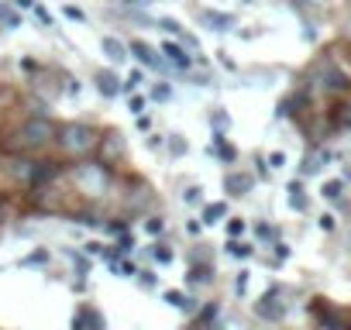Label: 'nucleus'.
<instances>
[{
  "mask_svg": "<svg viewBox=\"0 0 351 330\" xmlns=\"http://www.w3.org/2000/svg\"><path fill=\"white\" fill-rule=\"evenodd\" d=\"M128 52H131V55H134V59H138L141 66H152V69H162V55H158V52H155L152 45H145L141 38H131V42H128Z\"/></svg>",
  "mask_w": 351,
  "mask_h": 330,
  "instance_id": "nucleus-6",
  "label": "nucleus"
},
{
  "mask_svg": "<svg viewBox=\"0 0 351 330\" xmlns=\"http://www.w3.org/2000/svg\"><path fill=\"white\" fill-rule=\"evenodd\" d=\"M66 169H62V162H35V176H32V190L35 186H45L52 179H59Z\"/></svg>",
  "mask_w": 351,
  "mask_h": 330,
  "instance_id": "nucleus-7",
  "label": "nucleus"
},
{
  "mask_svg": "<svg viewBox=\"0 0 351 330\" xmlns=\"http://www.w3.org/2000/svg\"><path fill=\"white\" fill-rule=\"evenodd\" d=\"M18 8H35V0H14Z\"/></svg>",
  "mask_w": 351,
  "mask_h": 330,
  "instance_id": "nucleus-43",
  "label": "nucleus"
},
{
  "mask_svg": "<svg viewBox=\"0 0 351 330\" xmlns=\"http://www.w3.org/2000/svg\"><path fill=\"white\" fill-rule=\"evenodd\" d=\"M200 21L210 31H231L234 28V14H221V11H200Z\"/></svg>",
  "mask_w": 351,
  "mask_h": 330,
  "instance_id": "nucleus-13",
  "label": "nucleus"
},
{
  "mask_svg": "<svg viewBox=\"0 0 351 330\" xmlns=\"http://www.w3.org/2000/svg\"><path fill=\"white\" fill-rule=\"evenodd\" d=\"M128 110H131V114H141V110H145V97H138V93H134V97L128 100Z\"/></svg>",
  "mask_w": 351,
  "mask_h": 330,
  "instance_id": "nucleus-28",
  "label": "nucleus"
},
{
  "mask_svg": "<svg viewBox=\"0 0 351 330\" xmlns=\"http://www.w3.org/2000/svg\"><path fill=\"white\" fill-rule=\"evenodd\" d=\"M183 200H186V203H197V200H200V186H190V190L183 193Z\"/></svg>",
  "mask_w": 351,
  "mask_h": 330,
  "instance_id": "nucleus-34",
  "label": "nucleus"
},
{
  "mask_svg": "<svg viewBox=\"0 0 351 330\" xmlns=\"http://www.w3.org/2000/svg\"><path fill=\"white\" fill-rule=\"evenodd\" d=\"M52 141H56V124L49 117H28L25 124H18L11 131L8 148L21 151V155H32V151H45Z\"/></svg>",
  "mask_w": 351,
  "mask_h": 330,
  "instance_id": "nucleus-1",
  "label": "nucleus"
},
{
  "mask_svg": "<svg viewBox=\"0 0 351 330\" xmlns=\"http://www.w3.org/2000/svg\"><path fill=\"white\" fill-rule=\"evenodd\" d=\"M134 248V238H121V244H117V251L124 255V251H131Z\"/></svg>",
  "mask_w": 351,
  "mask_h": 330,
  "instance_id": "nucleus-39",
  "label": "nucleus"
},
{
  "mask_svg": "<svg viewBox=\"0 0 351 330\" xmlns=\"http://www.w3.org/2000/svg\"><path fill=\"white\" fill-rule=\"evenodd\" d=\"M138 282H141L145 289H152V285H155V275H152V272H138Z\"/></svg>",
  "mask_w": 351,
  "mask_h": 330,
  "instance_id": "nucleus-36",
  "label": "nucleus"
},
{
  "mask_svg": "<svg viewBox=\"0 0 351 330\" xmlns=\"http://www.w3.org/2000/svg\"><path fill=\"white\" fill-rule=\"evenodd\" d=\"M344 35H348V38H351V18H348V21H344Z\"/></svg>",
  "mask_w": 351,
  "mask_h": 330,
  "instance_id": "nucleus-45",
  "label": "nucleus"
},
{
  "mask_svg": "<svg viewBox=\"0 0 351 330\" xmlns=\"http://www.w3.org/2000/svg\"><path fill=\"white\" fill-rule=\"evenodd\" d=\"M165 303H169V306H176L180 313H186V316H193V313L200 309V299H197V296H190V292H180V289H169V292H165Z\"/></svg>",
  "mask_w": 351,
  "mask_h": 330,
  "instance_id": "nucleus-8",
  "label": "nucleus"
},
{
  "mask_svg": "<svg viewBox=\"0 0 351 330\" xmlns=\"http://www.w3.org/2000/svg\"><path fill=\"white\" fill-rule=\"evenodd\" d=\"M162 55H169V62L176 69H190L193 66V55H186V49L176 45V42H162Z\"/></svg>",
  "mask_w": 351,
  "mask_h": 330,
  "instance_id": "nucleus-12",
  "label": "nucleus"
},
{
  "mask_svg": "<svg viewBox=\"0 0 351 330\" xmlns=\"http://www.w3.org/2000/svg\"><path fill=\"white\" fill-rule=\"evenodd\" d=\"M279 292H282V285H272L258 303H255V313H258V320H269V323H279V320H286V303H279Z\"/></svg>",
  "mask_w": 351,
  "mask_h": 330,
  "instance_id": "nucleus-5",
  "label": "nucleus"
},
{
  "mask_svg": "<svg viewBox=\"0 0 351 330\" xmlns=\"http://www.w3.org/2000/svg\"><path fill=\"white\" fill-rule=\"evenodd\" d=\"M228 255H231V258H248V255H252V244H241L238 238H231V244H228Z\"/></svg>",
  "mask_w": 351,
  "mask_h": 330,
  "instance_id": "nucleus-20",
  "label": "nucleus"
},
{
  "mask_svg": "<svg viewBox=\"0 0 351 330\" xmlns=\"http://www.w3.org/2000/svg\"><path fill=\"white\" fill-rule=\"evenodd\" d=\"M100 52H104L110 62H124V59L131 55L128 45H124L121 38H114V35H104V38H100Z\"/></svg>",
  "mask_w": 351,
  "mask_h": 330,
  "instance_id": "nucleus-10",
  "label": "nucleus"
},
{
  "mask_svg": "<svg viewBox=\"0 0 351 330\" xmlns=\"http://www.w3.org/2000/svg\"><path fill=\"white\" fill-rule=\"evenodd\" d=\"M344 127H351V107H348V114H344Z\"/></svg>",
  "mask_w": 351,
  "mask_h": 330,
  "instance_id": "nucleus-44",
  "label": "nucleus"
},
{
  "mask_svg": "<svg viewBox=\"0 0 351 330\" xmlns=\"http://www.w3.org/2000/svg\"><path fill=\"white\" fill-rule=\"evenodd\" d=\"M121 151H124V144H121V134H110V138H104V162L110 165V162H117L121 158Z\"/></svg>",
  "mask_w": 351,
  "mask_h": 330,
  "instance_id": "nucleus-16",
  "label": "nucleus"
},
{
  "mask_svg": "<svg viewBox=\"0 0 351 330\" xmlns=\"http://www.w3.org/2000/svg\"><path fill=\"white\" fill-rule=\"evenodd\" d=\"M73 327L80 330V327H107V320H104V313H97L90 303H83L76 313H73Z\"/></svg>",
  "mask_w": 351,
  "mask_h": 330,
  "instance_id": "nucleus-9",
  "label": "nucleus"
},
{
  "mask_svg": "<svg viewBox=\"0 0 351 330\" xmlns=\"http://www.w3.org/2000/svg\"><path fill=\"white\" fill-rule=\"evenodd\" d=\"M252 186H255V179L245 176V173H228V176H224V190H228V196H245Z\"/></svg>",
  "mask_w": 351,
  "mask_h": 330,
  "instance_id": "nucleus-11",
  "label": "nucleus"
},
{
  "mask_svg": "<svg viewBox=\"0 0 351 330\" xmlns=\"http://www.w3.org/2000/svg\"><path fill=\"white\" fill-rule=\"evenodd\" d=\"M121 272H124V279H138V268L134 265H121Z\"/></svg>",
  "mask_w": 351,
  "mask_h": 330,
  "instance_id": "nucleus-41",
  "label": "nucleus"
},
{
  "mask_svg": "<svg viewBox=\"0 0 351 330\" xmlns=\"http://www.w3.org/2000/svg\"><path fill=\"white\" fill-rule=\"evenodd\" d=\"M152 255H155V262H158V265H169V262H172L169 244H155V248H152Z\"/></svg>",
  "mask_w": 351,
  "mask_h": 330,
  "instance_id": "nucleus-23",
  "label": "nucleus"
},
{
  "mask_svg": "<svg viewBox=\"0 0 351 330\" xmlns=\"http://www.w3.org/2000/svg\"><path fill=\"white\" fill-rule=\"evenodd\" d=\"M93 83H97V90H100V97H107V100L121 93V79H117V76H114L110 69H100V73L93 76Z\"/></svg>",
  "mask_w": 351,
  "mask_h": 330,
  "instance_id": "nucleus-14",
  "label": "nucleus"
},
{
  "mask_svg": "<svg viewBox=\"0 0 351 330\" xmlns=\"http://www.w3.org/2000/svg\"><path fill=\"white\" fill-rule=\"evenodd\" d=\"M341 190H344V183H341V179H330V183H324L320 193H324L327 200H341Z\"/></svg>",
  "mask_w": 351,
  "mask_h": 330,
  "instance_id": "nucleus-22",
  "label": "nucleus"
},
{
  "mask_svg": "<svg viewBox=\"0 0 351 330\" xmlns=\"http://www.w3.org/2000/svg\"><path fill=\"white\" fill-rule=\"evenodd\" d=\"M289 207L293 210H306L310 207V200H306V193H303L300 183H289Z\"/></svg>",
  "mask_w": 351,
  "mask_h": 330,
  "instance_id": "nucleus-18",
  "label": "nucleus"
},
{
  "mask_svg": "<svg viewBox=\"0 0 351 330\" xmlns=\"http://www.w3.org/2000/svg\"><path fill=\"white\" fill-rule=\"evenodd\" d=\"M217 313H221V306H217V303H207L204 309H197V313H193V320H197V323H214V320H217Z\"/></svg>",
  "mask_w": 351,
  "mask_h": 330,
  "instance_id": "nucleus-19",
  "label": "nucleus"
},
{
  "mask_svg": "<svg viewBox=\"0 0 351 330\" xmlns=\"http://www.w3.org/2000/svg\"><path fill=\"white\" fill-rule=\"evenodd\" d=\"M210 124H217V131H224V127H228V124H231V120H228V114H224V110H221V107H217V110H214V114H210Z\"/></svg>",
  "mask_w": 351,
  "mask_h": 330,
  "instance_id": "nucleus-25",
  "label": "nucleus"
},
{
  "mask_svg": "<svg viewBox=\"0 0 351 330\" xmlns=\"http://www.w3.org/2000/svg\"><path fill=\"white\" fill-rule=\"evenodd\" d=\"M348 244H351V241H348Z\"/></svg>",
  "mask_w": 351,
  "mask_h": 330,
  "instance_id": "nucleus-46",
  "label": "nucleus"
},
{
  "mask_svg": "<svg viewBox=\"0 0 351 330\" xmlns=\"http://www.w3.org/2000/svg\"><path fill=\"white\" fill-rule=\"evenodd\" d=\"M73 183L83 196H104L107 186H110V169H107V162H83L73 169Z\"/></svg>",
  "mask_w": 351,
  "mask_h": 330,
  "instance_id": "nucleus-3",
  "label": "nucleus"
},
{
  "mask_svg": "<svg viewBox=\"0 0 351 330\" xmlns=\"http://www.w3.org/2000/svg\"><path fill=\"white\" fill-rule=\"evenodd\" d=\"M269 162H272V169H279V165L286 162V155H282V151H272V155H269Z\"/></svg>",
  "mask_w": 351,
  "mask_h": 330,
  "instance_id": "nucleus-38",
  "label": "nucleus"
},
{
  "mask_svg": "<svg viewBox=\"0 0 351 330\" xmlns=\"http://www.w3.org/2000/svg\"><path fill=\"white\" fill-rule=\"evenodd\" d=\"M141 86V73L134 69V73H128V79H121V93H134Z\"/></svg>",
  "mask_w": 351,
  "mask_h": 330,
  "instance_id": "nucleus-21",
  "label": "nucleus"
},
{
  "mask_svg": "<svg viewBox=\"0 0 351 330\" xmlns=\"http://www.w3.org/2000/svg\"><path fill=\"white\" fill-rule=\"evenodd\" d=\"M317 224H320V231H334V217H330V214H324Z\"/></svg>",
  "mask_w": 351,
  "mask_h": 330,
  "instance_id": "nucleus-37",
  "label": "nucleus"
},
{
  "mask_svg": "<svg viewBox=\"0 0 351 330\" xmlns=\"http://www.w3.org/2000/svg\"><path fill=\"white\" fill-rule=\"evenodd\" d=\"M145 227H148V234H162V231H165V220H162V217H148Z\"/></svg>",
  "mask_w": 351,
  "mask_h": 330,
  "instance_id": "nucleus-26",
  "label": "nucleus"
},
{
  "mask_svg": "<svg viewBox=\"0 0 351 330\" xmlns=\"http://www.w3.org/2000/svg\"><path fill=\"white\" fill-rule=\"evenodd\" d=\"M313 73L320 76V90L324 93H344L351 83H348V76H344V69L334 62V59H320L317 66H313Z\"/></svg>",
  "mask_w": 351,
  "mask_h": 330,
  "instance_id": "nucleus-4",
  "label": "nucleus"
},
{
  "mask_svg": "<svg viewBox=\"0 0 351 330\" xmlns=\"http://www.w3.org/2000/svg\"><path fill=\"white\" fill-rule=\"evenodd\" d=\"M245 289H248V272H241V275L234 279V292H238V296H245Z\"/></svg>",
  "mask_w": 351,
  "mask_h": 330,
  "instance_id": "nucleus-31",
  "label": "nucleus"
},
{
  "mask_svg": "<svg viewBox=\"0 0 351 330\" xmlns=\"http://www.w3.org/2000/svg\"><path fill=\"white\" fill-rule=\"evenodd\" d=\"M56 144L69 158H86L100 144V134H97V127H90L83 120H69V124L56 127Z\"/></svg>",
  "mask_w": 351,
  "mask_h": 330,
  "instance_id": "nucleus-2",
  "label": "nucleus"
},
{
  "mask_svg": "<svg viewBox=\"0 0 351 330\" xmlns=\"http://www.w3.org/2000/svg\"><path fill=\"white\" fill-rule=\"evenodd\" d=\"M228 234H231V238H238V234H245V220H238V217H231V220H228Z\"/></svg>",
  "mask_w": 351,
  "mask_h": 330,
  "instance_id": "nucleus-27",
  "label": "nucleus"
},
{
  "mask_svg": "<svg viewBox=\"0 0 351 330\" xmlns=\"http://www.w3.org/2000/svg\"><path fill=\"white\" fill-rule=\"evenodd\" d=\"M35 14H38V21H42V25H49V28H52V14H49L45 8H38V4H35Z\"/></svg>",
  "mask_w": 351,
  "mask_h": 330,
  "instance_id": "nucleus-33",
  "label": "nucleus"
},
{
  "mask_svg": "<svg viewBox=\"0 0 351 330\" xmlns=\"http://www.w3.org/2000/svg\"><path fill=\"white\" fill-rule=\"evenodd\" d=\"M169 93H172V90H169V83H158V86L152 90V97H155V100H169Z\"/></svg>",
  "mask_w": 351,
  "mask_h": 330,
  "instance_id": "nucleus-30",
  "label": "nucleus"
},
{
  "mask_svg": "<svg viewBox=\"0 0 351 330\" xmlns=\"http://www.w3.org/2000/svg\"><path fill=\"white\" fill-rule=\"evenodd\" d=\"M317 323H327V327H341L344 320H341L337 313H330V309H324V313H317Z\"/></svg>",
  "mask_w": 351,
  "mask_h": 330,
  "instance_id": "nucleus-24",
  "label": "nucleus"
},
{
  "mask_svg": "<svg viewBox=\"0 0 351 330\" xmlns=\"http://www.w3.org/2000/svg\"><path fill=\"white\" fill-rule=\"evenodd\" d=\"M169 148H172V155H183V151H186V144L180 141V134H172V141H169Z\"/></svg>",
  "mask_w": 351,
  "mask_h": 330,
  "instance_id": "nucleus-32",
  "label": "nucleus"
},
{
  "mask_svg": "<svg viewBox=\"0 0 351 330\" xmlns=\"http://www.w3.org/2000/svg\"><path fill=\"white\" fill-rule=\"evenodd\" d=\"M128 4H134V8H148L152 0H128Z\"/></svg>",
  "mask_w": 351,
  "mask_h": 330,
  "instance_id": "nucleus-42",
  "label": "nucleus"
},
{
  "mask_svg": "<svg viewBox=\"0 0 351 330\" xmlns=\"http://www.w3.org/2000/svg\"><path fill=\"white\" fill-rule=\"evenodd\" d=\"M73 265L80 268V275H86V268H90V265H86V258H83V255H76V251H73Z\"/></svg>",
  "mask_w": 351,
  "mask_h": 330,
  "instance_id": "nucleus-35",
  "label": "nucleus"
},
{
  "mask_svg": "<svg viewBox=\"0 0 351 330\" xmlns=\"http://www.w3.org/2000/svg\"><path fill=\"white\" fill-rule=\"evenodd\" d=\"M210 279H214V262L190 265V275H186V282H190V285H200V282H210Z\"/></svg>",
  "mask_w": 351,
  "mask_h": 330,
  "instance_id": "nucleus-15",
  "label": "nucleus"
},
{
  "mask_svg": "<svg viewBox=\"0 0 351 330\" xmlns=\"http://www.w3.org/2000/svg\"><path fill=\"white\" fill-rule=\"evenodd\" d=\"M45 258H49V255H45V251H38V255H32V258H28V262H25V265H42V262H45Z\"/></svg>",
  "mask_w": 351,
  "mask_h": 330,
  "instance_id": "nucleus-40",
  "label": "nucleus"
},
{
  "mask_svg": "<svg viewBox=\"0 0 351 330\" xmlns=\"http://www.w3.org/2000/svg\"><path fill=\"white\" fill-rule=\"evenodd\" d=\"M62 14H66L69 21H83V11H80V8H73V4H66V8H62Z\"/></svg>",
  "mask_w": 351,
  "mask_h": 330,
  "instance_id": "nucleus-29",
  "label": "nucleus"
},
{
  "mask_svg": "<svg viewBox=\"0 0 351 330\" xmlns=\"http://www.w3.org/2000/svg\"><path fill=\"white\" fill-rule=\"evenodd\" d=\"M224 217H228V203H210V207L204 210V224H207V227L221 224Z\"/></svg>",
  "mask_w": 351,
  "mask_h": 330,
  "instance_id": "nucleus-17",
  "label": "nucleus"
}]
</instances>
